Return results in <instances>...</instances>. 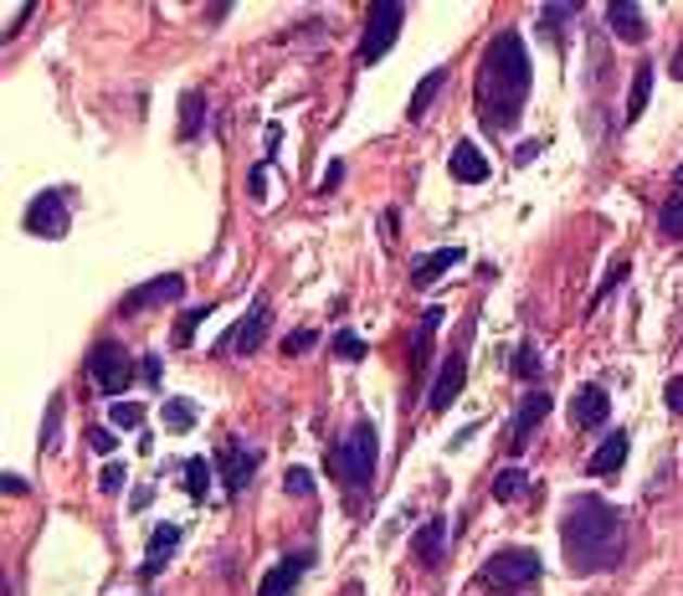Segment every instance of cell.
<instances>
[{
    "label": "cell",
    "mask_w": 683,
    "mask_h": 596,
    "mask_svg": "<svg viewBox=\"0 0 683 596\" xmlns=\"http://www.w3.org/2000/svg\"><path fill=\"white\" fill-rule=\"evenodd\" d=\"M442 82H448V67H431L427 78L416 82V93H411V103H407V119H411V124L427 119V108H431V99L442 93Z\"/></svg>",
    "instance_id": "cell-23"
},
{
    "label": "cell",
    "mask_w": 683,
    "mask_h": 596,
    "mask_svg": "<svg viewBox=\"0 0 683 596\" xmlns=\"http://www.w3.org/2000/svg\"><path fill=\"white\" fill-rule=\"evenodd\" d=\"M180 478H185L191 504H206V494H211V463H206V457H185V463H180Z\"/></svg>",
    "instance_id": "cell-25"
},
{
    "label": "cell",
    "mask_w": 683,
    "mask_h": 596,
    "mask_svg": "<svg viewBox=\"0 0 683 596\" xmlns=\"http://www.w3.org/2000/svg\"><path fill=\"white\" fill-rule=\"evenodd\" d=\"M653 78H658V67H653V62H637V73H632V88H627L622 124H637V119H643L647 99H653Z\"/></svg>",
    "instance_id": "cell-22"
},
{
    "label": "cell",
    "mask_w": 683,
    "mask_h": 596,
    "mask_svg": "<svg viewBox=\"0 0 683 596\" xmlns=\"http://www.w3.org/2000/svg\"><path fill=\"white\" fill-rule=\"evenodd\" d=\"M124 483H129V468L108 457V463H103V474H98V489H103V494H124Z\"/></svg>",
    "instance_id": "cell-35"
},
{
    "label": "cell",
    "mask_w": 683,
    "mask_h": 596,
    "mask_svg": "<svg viewBox=\"0 0 683 596\" xmlns=\"http://www.w3.org/2000/svg\"><path fill=\"white\" fill-rule=\"evenodd\" d=\"M339 185H345V165H339V159H334L330 170H324V180H319V196L330 200V196H334V191H339Z\"/></svg>",
    "instance_id": "cell-38"
},
{
    "label": "cell",
    "mask_w": 683,
    "mask_h": 596,
    "mask_svg": "<svg viewBox=\"0 0 683 596\" xmlns=\"http://www.w3.org/2000/svg\"><path fill=\"white\" fill-rule=\"evenodd\" d=\"M180 298H185V273H159V278H150L144 288L124 298L118 314H144V309H165V303H180Z\"/></svg>",
    "instance_id": "cell-11"
},
{
    "label": "cell",
    "mask_w": 683,
    "mask_h": 596,
    "mask_svg": "<svg viewBox=\"0 0 683 596\" xmlns=\"http://www.w3.org/2000/svg\"><path fill=\"white\" fill-rule=\"evenodd\" d=\"M195 417H201V412H195V401H185V397H170L165 401V406H159V422H165V432H191L195 427Z\"/></svg>",
    "instance_id": "cell-26"
},
{
    "label": "cell",
    "mask_w": 683,
    "mask_h": 596,
    "mask_svg": "<svg viewBox=\"0 0 683 596\" xmlns=\"http://www.w3.org/2000/svg\"><path fill=\"white\" fill-rule=\"evenodd\" d=\"M108 427H118V432H139L144 427V406H134V401L124 397L108 406Z\"/></svg>",
    "instance_id": "cell-32"
},
{
    "label": "cell",
    "mask_w": 683,
    "mask_h": 596,
    "mask_svg": "<svg viewBox=\"0 0 683 596\" xmlns=\"http://www.w3.org/2000/svg\"><path fill=\"white\" fill-rule=\"evenodd\" d=\"M88 376H93V386L103 397L124 401V391L139 380V360L129 355L118 339H98L93 350H88Z\"/></svg>",
    "instance_id": "cell-5"
},
{
    "label": "cell",
    "mask_w": 683,
    "mask_h": 596,
    "mask_svg": "<svg viewBox=\"0 0 683 596\" xmlns=\"http://www.w3.org/2000/svg\"><path fill=\"white\" fill-rule=\"evenodd\" d=\"M540 150H545V144H519V150H514V165H529Z\"/></svg>",
    "instance_id": "cell-45"
},
{
    "label": "cell",
    "mask_w": 683,
    "mask_h": 596,
    "mask_svg": "<svg viewBox=\"0 0 683 596\" xmlns=\"http://www.w3.org/2000/svg\"><path fill=\"white\" fill-rule=\"evenodd\" d=\"M606 26H611V31H617V41H627V47H643V41H647V16H643V5L611 0V5H606Z\"/></svg>",
    "instance_id": "cell-20"
},
{
    "label": "cell",
    "mask_w": 683,
    "mask_h": 596,
    "mask_svg": "<svg viewBox=\"0 0 683 596\" xmlns=\"http://www.w3.org/2000/svg\"><path fill=\"white\" fill-rule=\"evenodd\" d=\"M201 129H206V93L191 88V93L180 99V140H185V144L201 140Z\"/></svg>",
    "instance_id": "cell-24"
},
{
    "label": "cell",
    "mask_w": 683,
    "mask_h": 596,
    "mask_svg": "<svg viewBox=\"0 0 683 596\" xmlns=\"http://www.w3.org/2000/svg\"><path fill=\"white\" fill-rule=\"evenodd\" d=\"M658 232H663V237H673V242L683 237V191H673V196L658 206Z\"/></svg>",
    "instance_id": "cell-30"
},
{
    "label": "cell",
    "mask_w": 683,
    "mask_h": 596,
    "mask_svg": "<svg viewBox=\"0 0 683 596\" xmlns=\"http://www.w3.org/2000/svg\"><path fill=\"white\" fill-rule=\"evenodd\" d=\"M673 78H683V52H679V57H673Z\"/></svg>",
    "instance_id": "cell-46"
},
{
    "label": "cell",
    "mask_w": 683,
    "mask_h": 596,
    "mask_svg": "<svg viewBox=\"0 0 683 596\" xmlns=\"http://www.w3.org/2000/svg\"><path fill=\"white\" fill-rule=\"evenodd\" d=\"M62 412H67V397H52L47 401V422H41V453H52L57 448V438H62Z\"/></svg>",
    "instance_id": "cell-29"
},
{
    "label": "cell",
    "mask_w": 683,
    "mask_h": 596,
    "mask_svg": "<svg viewBox=\"0 0 683 596\" xmlns=\"http://www.w3.org/2000/svg\"><path fill=\"white\" fill-rule=\"evenodd\" d=\"M180 540H185L180 524H155V535L144 545V560H139V581H155L159 571H165V560L180 550Z\"/></svg>",
    "instance_id": "cell-16"
},
{
    "label": "cell",
    "mask_w": 683,
    "mask_h": 596,
    "mask_svg": "<svg viewBox=\"0 0 683 596\" xmlns=\"http://www.w3.org/2000/svg\"><path fill=\"white\" fill-rule=\"evenodd\" d=\"M576 11H581V5H545V11H540V21H545V26H560V21H570Z\"/></svg>",
    "instance_id": "cell-40"
},
{
    "label": "cell",
    "mask_w": 683,
    "mask_h": 596,
    "mask_svg": "<svg viewBox=\"0 0 683 596\" xmlns=\"http://www.w3.org/2000/svg\"><path fill=\"white\" fill-rule=\"evenodd\" d=\"M508 371H514V380H534V376H540V371H545V365H540V345L525 339V345L514 350V365H508Z\"/></svg>",
    "instance_id": "cell-31"
},
{
    "label": "cell",
    "mask_w": 683,
    "mask_h": 596,
    "mask_svg": "<svg viewBox=\"0 0 683 596\" xmlns=\"http://www.w3.org/2000/svg\"><path fill=\"white\" fill-rule=\"evenodd\" d=\"M268 324H273V303H268V294H257L253 309L216 339V355H257L262 339H268Z\"/></svg>",
    "instance_id": "cell-6"
},
{
    "label": "cell",
    "mask_w": 683,
    "mask_h": 596,
    "mask_svg": "<svg viewBox=\"0 0 683 596\" xmlns=\"http://www.w3.org/2000/svg\"><path fill=\"white\" fill-rule=\"evenodd\" d=\"M313 345H319V329H293V335L283 339V355H309Z\"/></svg>",
    "instance_id": "cell-37"
},
{
    "label": "cell",
    "mask_w": 683,
    "mask_h": 596,
    "mask_svg": "<svg viewBox=\"0 0 683 596\" xmlns=\"http://www.w3.org/2000/svg\"><path fill=\"white\" fill-rule=\"evenodd\" d=\"M88 448H93V453H103V457H108V453H114V448H118V442H114V432H108V427H88Z\"/></svg>",
    "instance_id": "cell-39"
},
{
    "label": "cell",
    "mask_w": 683,
    "mask_h": 596,
    "mask_svg": "<svg viewBox=\"0 0 683 596\" xmlns=\"http://www.w3.org/2000/svg\"><path fill=\"white\" fill-rule=\"evenodd\" d=\"M673 180H679V191H683V165H679V170H673Z\"/></svg>",
    "instance_id": "cell-47"
},
{
    "label": "cell",
    "mask_w": 683,
    "mask_h": 596,
    "mask_svg": "<svg viewBox=\"0 0 683 596\" xmlns=\"http://www.w3.org/2000/svg\"><path fill=\"white\" fill-rule=\"evenodd\" d=\"M21 226H26L31 237L62 242L67 232H73V211H67V191H41V196H31V206H26V217H21Z\"/></svg>",
    "instance_id": "cell-9"
},
{
    "label": "cell",
    "mask_w": 683,
    "mask_h": 596,
    "mask_svg": "<svg viewBox=\"0 0 683 596\" xmlns=\"http://www.w3.org/2000/svg\"><path fill=\"white\" fill-rule=\"evenodd\" d=\"M324 468L345 483V504L360 509L365 494L375 489V474H381V432H375V422H355L350 432L324 453Z\"/></svg>",
    "instance_id": "cell-3"
},
{
    "label": "cell",
    "mask_w": 683,
    "mask_h": 596,
    "mask_svg": "<svg viewBox=\"0 0 683 596\" xmlns=\"http://www.w3.org/2000/svg\"><path fill=\"white\" fill-rule=\"evenodd\" d=\"M437 324H442V303H431L427 314L416 319V335H411V397L422 391V380L431 371V345H437Z\"/></svg>",
    "instance_id": "cell-12"
},
{
    "label": "cell",
    "mask_w": 683,
    "mask_h": 596,
    "mask_svg": "<svg viewBox=\"0 0 683 596\" xmlns=\"http://www.w3.org/2000/svg\"><path fill=\"white\" fill-rule=\"evenodd\" d=\"M545 576V566H540V550H529V545H504V550H493V556L478 566V586L493 596H514L534 586V581Z\"/></svg>",
    "instance_id": "cell-4"
},
{
    "label": "cell",
    "mask_w": 683,
    "mask_h": 596,
    "mask_svg": "<svg viewBox=\"0 0 683 596\" xmlns=\"http://www.w3.org/2000/svg\"><path fill=\"white\" fill-rule=\"evenodd\" d=\"M401 26H407V5H401V0H381V5H371V16H365V37H360V52H355V57H360V62H381L390 47H396Z\"/></svg>",
    "instance_id": "cell-7"
},
{
    "label": "cell",
    "mask_w": 683,
    "mask_h": 596,
    "mask_svg": "<svg viewBox=\"0 0 683 596\" xmlns=\"http://www.w3.org/2000/svg\"><path fill=\"white\" fill-rule=\"evenodd\" d=\"M211 319V303H195V309H185L180 314V324H176V350H191L195 345V329Z\"/></svg>",
    "instance_id": "cell-28"
},
{
    "label": "cell",
    "mask_w": 683,
    "mask_h": 596,
    "mask_svg": "<svg viewBox=\"0 0 683 596\" xmlns=\"http://www.w3.org/2000/svg\"><path fill=\"white\" fill-rule=\"evenodd\" d=\"M458 262H468V247H437V252H422V258L411 262V288H431V283L442 278V273H452Z\"/></svg>",
    "instance_id": "cell-17"
},
{
    "label": "cell",
    "mask_w": 683,
    "mask_h": 596,
    "mask_svg": "<svg viewBox=\"0 0 683 596\" xmlns=\"http://www.w3.org/2000/svg\"><path fill=\"white\" fill-rule=\"evenodd\" d=\"M468 350H473V324H463V335H458V350L442 360V371L431 380L427 391V406L431 412H448L452 401L463 397V386H468Z\"/></svg>",
    "instance_id": "cell-8"
},
{
    "label": "cell",
    "mask_w": 683,
    "mask_h": 596,
    "mask_svg": "<svg viewBox=\"0 0 683 596\" xmlns=\"http://www.w3.org/2000/svg\"><path fill=\"white\" fill-rule=\"evenodd\" d=\"M550 406H555V401H550V391H540V386H534V391L514 406V422H508V453H525L529 432L550 417Z\"/></svg>",
    "instance_id": "cell-13"
},
{
    "label": "cell",
    "mask_w": 683,
    "mask_h": 596,
    "mask_svg": "<svg viewBox=\"0 0 683 596\" xmlns=\"http://www.w3.org/2000/svg\"><path fill=\"white\" fill-rule=\"evenodd\" d=\"M627 273H632V268H627V258H617V262H611V268H606V283L596 288V298H591V309H596V303H606V298L617 294V288L627 283Z\"/></svg>",
    "instance_id": "cell-33"
},
{
    "label": "cell",
    "mask_w": 683,
    "mask_h": 596,
    "mask_svg": "<svg viewBox=\"0 0 683 596\" xmlns=\"http://www.w3.org/2000/svg\"><path fill=\"white\" fill-rule=\"evenodd\" d=\"M313 566V550H293V556L273 560V571L262 576V586H257V596H293L298 592V581H304V571Z\"/></svg>",
    "instance_id": "cell-15"
},
{
    "label": "cell",
    "mask_w": 683,
    "mask_h": 596,
    "mask_svg": "<svg viewBox=\"0 0 683 596\" xmlns=\"http://www.w3.org/2000/svg\"><path fill=\"white\" fill-rule=\"evenodd\" d=\"M529 52H525V37L504 26V31H493L484 47V57H478V78H473V99H478V124H484V134L493 140H508L519 119H525V103H529Z\"/></svg>",
    "instance_id": "cell-1"
},
{
    "label": "cell",
    "mask_w": 683,
    "mask_h": 596,
    "mask_svg": "<svg viewBox=\"0 0 683 596\" xmlns=\"http://www.w3.org/2000/svg\"><path fill=\"white\" fill-rule=\"evenodd\" d=\"M442 550H448V524H442V519H427V524L416 530V540H411V556L422 560L427 571H437V566H442Z\"/></svg>",
    "instance_id": "cell-21"
},
{
    "label": "cell",
    "mask_w": 683,
    "mask_h": 596,
    "mask_svg": "<svg viewBox=\"0 0 683 596\" xmlns=\"http://www.w3.org/2000/svg\"><path fill=\"white\" fill-rule=\"evenodd\" d=\"M606 417H611V397H606V386H602V380L581 386L576 401H570V427H576V432H596V427H606Z\"/></svg>",
    "instance_id": "cell-14"
},
{
    "label": "cell",
    "mask_w": 683,
    "mask_h": 596,
    "mask_svg": "<svg viewBox=\"0 0 683 596\" xmlns=\"http://www.w3.org/2000/svg\"><path fill=\"white\" fill-rule=\"evenodd\" d=\"M330 350H334L339 360H365V339L355 335V329H339V335L330 339Z\"/></svg>",
    "instance_id": "cell-34"
},
{
    "label": "cell",
    "mask_w": 683,
    "mask_h": 596,
    "mask_svg": "<svg viewBox=\"0 0 683 596\" xmlns=\"http://www.w3.org/2000/svg\"><path fill=\"white\" fill-rule=\"evenodd\" d=\"M257 463H262V448H253V442L242 438H227L221 442V453H216V468H221V489H227V498H236L247 483H253Z\"/></svg>",
    "instance_id": "cell-10"
},
{
    "label": "cell",
    "mask_w": 683,
    "mask_h": 596,
    "mask_svg": "<svg viewBox=\"0 0 683 596\" xmlns=\"http://www.w3.org/2000/svg\"><path fill=\"white\" fill-rule=\"evenodd\" d=\"M529 489H534V483H529L525 468H504V474H493V498H499V504H519Z\"/></svg>",
    "instance_id": "cell-27"
},
{
    "label": "cell",
    "mask_w": 683,
    "mask_h": 596,
    "mask_svg": "<svg viewBox=\"0 0 683 596\" xmlns=\"http://www.w3.org/2000/svg\"><path fill=\"white\" fill-rule=\"evenodd\" d=\"M448 170H452V180H458V185H484L493 165L484 159V150H478V144H473V140H463V144H452Z\"/></svg>",
    "instance_id": "cell-19"
},
{
    "label": "cell",
    "mask_w": 683,
    "mask_h": 596,
    "mask_svg": "<svg viewBox=\"0 0 683 596\" xmlns=\"http://www.w3.org/2000/svg\"><path fill=\"white\" fill-rule=\"evenodd\" d=\"M345 596H360V586H345Z\"/></svg>",
    "instance_id": "cell-48"
},
{
    "label": "cell",
    "mask_w": 683,
    "mask_h": 596,
    "mask_svg": "<svg viewBox=\"0 0 683 596\" xmlns=\"http://www.w3.org/2000/svg\"><path fill=\"white\" fill-rule=\"evenodd\" d=\"M283 489H288L293 498H309L313 494V474L309 468H288V474H283Z\"/></svg>",
    "instance_id": "cell-36"
},
{
    "label": "cell",
    "mask_w": 683,
    "mask_h": 596,
    "mask_svg": "<svg viewBox=\"0 0 683 596\" xmlns=\"http://www.w3.org/2000/svg\"><path fill=\"white\" fill-rule=\"evenodd\" d=\"M159 376H165V371H159V355H144V360H139V380L159 386Z\"/></svg>",
    "instance_id": "cell-42"
},
{
    "label": "cell",
    "mask_w": 683,
    "mask_h": 596,
    "mask_svg": "<svg viewBox=\"0 0 683 596\" xmlns=\"http://www.w3.org/2000/svg\"><path fill=\"white\" fill-rule=\"evenodd\" d=\"M627 453H632V438H627L622 427H617V432H606V438H602V448H596V453L585 457V474H591V478H611V474H622Z\"/></svg>",
    "instance_id": "cell-18"
},
{
    "label": "cell",
    "mask_w": 683,
    "mask_h": 596,
    "mask_svg": "<svg viewBox=\"0 0 683 596\" xmlns=\"http://www.w3.org/2000/svg\"><path fill=\"white\" fill-rule=\"evenodd\" d=\"M560 550L576 576H602L627 560V515L596 494H576L560 515Z\"/></svg>",
    "instance_id": "cell-2"
},
{
    "label": "cell",
    "mask_w": 683,
    "mask_h": 596,
    "mask_svg": "<svg viewBox=\"0 0 683 596\" xmlns=\"http://www.w3.org/2000/svg\"><path fill=\"white\" fill-rule=\"evenodd\" d=\"M0 489H5L11 498H21V494H26V478H21V474H5V478H0Z\"/></svg>",
    "instance_id": "cell-44"
},
{
    "label": "cell",
    "mask_w": 683,
    "mask_h": 596,
    "mask_svg": "<svg viewBox=\"0 0 683 596\" xmlns=\"http://www.w3.org/2000/svg\"><path fill=\"white\" fill-rule=\"evenodd\" d=\"M262 191H268V159H257L253 165V196L262 200Z\"/></svg>",
    "instance_id": "cell-43"
},
{
    "label": "cell",
    "mask_w": 683,
    "mask_h": 596,
    "mask_svg": "<svg viewBox=\"0 0 683 596\" xmlns=\"http://www.w3.org/2000/svg\"><path fill=\"white\" fill-rule=\"evenodd\" d=\"M663 401H668V406H673V412L683 417V376H673V380L663 386Z\"/></svg>",
    "instance_id": "cell-41"
}]
</instances>
